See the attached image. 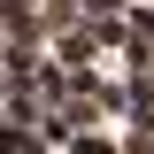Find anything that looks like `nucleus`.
<instances>
[{"label":"nucleus","mask_w":154,"mask_h":154,"mask_svg":"<svg viewBox=\"0 0 154 154\" xmlns=\"http://www.w3.org/2000/svg\"><path fill=\"white\" fill-rule=\"evenodd\" d=\"M54 154H116V139L100 131V123H85V131H69V146H54Z\"/></svg>","instance_id":"obj_3"},{"label":"nucleus","mask_w":154,"mask_h":154,"mask_svg":"<svg viewBox=\"0 0 154 154\" xmlns=\"http://www.w3.org/2000/svg\"><path fill=\"white\" fill-rule=\"evenodd\" d=\"M46 62H62V69H85V62H100V54H93V38L69 23V31H54V54H46Z\"/></svg>","instance_id":"obj_1"},{"label":"nucleus","mask_w":154,"mask_h":154,"mask_svg":"<svg viewBox=\"0 0 154 154\" xmlns=\"http://www.w3.org/2000/svg\"><path fill=\"white\" fill-rule=\"evenodd\" d=\"M77 31L93 38V54H108V46H123V8H108V16H85Z\"/></svg>","instance_id":"obj_2"},{"label":"nucleus","mask_w":154,"mask_h":154,"mask_svg":"<svg viewBox=\"0 0 154 154\" xmlns=\"http://www.w3.org/2000/svg\"><path fill=\"white\" fill-rule=\"evenodd\" d=\"M0 85H8V69H0Z\"/></svg>","instance_id":"obj_5"},{"label":"nucleus","mask_w":154,"mask_h":154,"mask_svg":"<svg viewBox=\"0 0 154 154\" xmlns=\"http://www.w3.org/2000/svg\"><path fill=\"white\" fill-rule=\"evenodd\" d=\"M116 154H154V123H131V131L116 139Z\"/></svg>","instance_id":"obj_4"}]
</instances>
